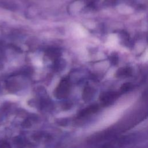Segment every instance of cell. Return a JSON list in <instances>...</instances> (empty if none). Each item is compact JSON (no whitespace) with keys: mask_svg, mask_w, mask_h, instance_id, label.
Returning a JSON list of instances; mask_svg holds the SVG:
<instances>
[{"mask_svg":"<svg viewBox=\"0 0 148 148\" xmlns=\"http://www.w3.org/2000/svg\"><path fill=\"white\" fill-rule=\"evenodd\" d=\"M131 72V71L130 68H122L120 69L119 71H118L117 74H119V76H127L129 74H130Z\"/></svg>","mask_w":148,"mask_h":148,"instance_id":"cell-2","label":"cell"},{"mask_svg":"<svg viewBox=\"0 0 148 148\" xmlns=\"http://www.w3.org/2000/svg\"><path fill=\"white\" fill-rule=\"evenodd\" d=\"M69 88V82L66 80H62L59 86L57 89V93L60 97H62L66 95Z\"/></svg>","mask_w":148,"mask_h":148,"instance_id":"cell-1","label":"cell"}]
</instances>
